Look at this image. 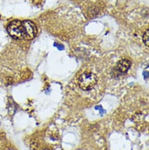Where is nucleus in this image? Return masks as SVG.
Returning <instances> with one entry per match:
<instances>
[{
	"label": "nucleus",
	"mask_w": 149,
	"mask_h": 150,
	"mask_svg": "<svg viewBox=\"0 0 149 150\" xmlns=\"http://www.w3.org/2000/svg\"><path fill=\"white\" fill-rule=\"evenodd\" d=\"M97 76L93 73L86 72L83 73L78 79V85L80 88L83 91H90L96 85Z\"/></svg>",
	"instance_id": "nucleus-1"
},
{
	"label": "nucleus",
	"mask_w": 149,
	"mask_h": 150,
	"mask_svg": "<svg viewBox=\"0 0 149 150\" xmlns=\"http://www.w3.org/2000/svg\"><path fill=\"white\" fill-rule=\"evenodd\" d=\"M8 32L10 36L15 39H23L25 38L24 27L21 21H11L8 25Z\"/></svg>",
	"instance_id": "nucleus-2"
},
{
	"label": "nucleus",
	"mask_w": 149,
	"mask_h": 150,
	"mask_svg": "<svg viewBox=\"0 0 149 150\" xmlns=\"http://www.w3.org/2000/svg\"><path fill=\"white\" fill-rule=\"evenodd\" d=\"M24 27V33L25 38L27 39H33L37 34V27L34 23L30 21H25L22 22Z\"/></svg>",
	"instance_id": "nucleus-3"
},
{
	"label": "nucleus",
	"mask_w": 149,
	"mask_h": 150,
	"mask_svg": "<svg viewBox=\"0 0 149 150\" xmlns=\"http://www.w3.org/2000/svg\"><path fill=\"white\" fill-rule=\"evenodd\" d=\"M131 65V62L127 59H122V60H119L117 62V64L116 65V69L122 74H126L130 69Z\"/></svg>",
	"instance_id": "nucleus-4"
},
{
	"label": "nucleus",
	"mask_w": 149,
	"mask_h": 150,
	"mask_svg": "<svg viewBox=\"0 0 149 150\" xmlns=\"http://www.w3.org/2000/svg\"><path fill=\"white\" fill-rule=\"evenodd\" d=\"M149 30H147L145 31V33L143 34V42H144V44H145L147 47H148L149 46Z\"/></svg>",
	"instance_id": "nucleus-5"
},
{
	"label": "nucleus",
	"mask_w": 149,
	"mask_h": 150,
	"mask_svg": "<svg viewBox=\"0 0 149 150\" xmlns=\"http://www.w3.org/2000/svg\"><path fill=\"white\" fill-rule=\"evenodd\" d=\"M30 146H31V149H37V148H38V144H37V143L36 141H32L31 142V144H30Z\"/></svg>",
	"instance_id": "nucleus-6"
},
{
	"label": "nucleus",
	"mask_w": 149,
	"mask_h": 150,
	"mask_svg": "<svg viewBox=\"0 0 149 150\" xmlns=\"http://www.w3.org/2000/svg\"><path fill=\"white\" fill-rule=\"evenodd\" d=\"M55 46H56V47H57L59 50H63L64 49V47L62 45H59V44H57V43H55Z\"/></svg>",
	"instance_id": "nucleus-7"
},
{
	"label": "nucleus",
	"mask_w": 149,
	"mask_h": 150,
	"mask_svg": "<svg viewBox=\"0 0 149 150\" xmlns=\"http://www.w3.org/2000/svg\"><path fill=\"white\" fill-rule=\"evenodd\" d=\"M7 150H15L14 149H11V148H10V149H8Z\"/></svg>",
	"instance_id": "nucleus-8"
},
{
	"label": "nucleus",
	"mask_w": 149,
	"mask_h": 150,
	"mask_svg": "<svg viewBox=\"0 0 149 150\" xmlns=\"http://www.w3.org/2000/svg\"><path fill=\"white\" fill-rule=\"evenodd\" d=\"M43 150H49V149H43Z\"/></svg>",
	"instance_id": "nucleus-9"
}]
</instances>
